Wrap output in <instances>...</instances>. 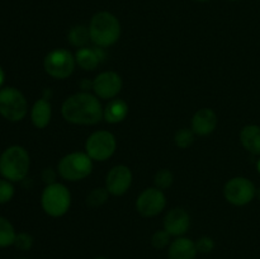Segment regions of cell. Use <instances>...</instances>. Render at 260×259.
<instances>
[{"label": "cell", "mask_w": 260, "mask_h": 259, "mask_svg": "<svg viewBox=\"0 0 260 259\" xmlns=\"http://www.w3.org/2000/svg\"><path fill=\"white\" fill-rule=\"evenodd\" d=\"M121 23L109 12H98L89 23L90 41L96 47H111L121 37Z\"/></svg>", "instance_id": "7a4b0ae2"}, {"label": "cell", "mask_w": 260, "mask_h": 259, "mask_svg": "<svg viewBox=\"0 0 260 259\" xmlns=\"http://www.w3.org/2000/svg\"><path fill=\"white\" fill-rule=\"evenodd\" d=\"M194 132L192 131V128H180L178 130L177 134L174 136L175 145H177L179 149H188L193 145L194 142Z\"/></svg>", "instance_id": "603a6c76"}, {"label": "cell", "mask_w": 260, "mask_h": 259, "mask_svg": "<svg viewBox=\"0 0 260 259\" xmlns=\"http://www.w3.org/2000/svg\"><path fill=\"white\" fill-rule=\"evenodd\" d=\"M190 228V216L184 208L174 207L164 217V229L172 236H183Z\"/></svg>", "instance_id": "4fadbf2b"}, {"label": "cell", "mask_w": 260, "mask_h": 259, "mask_svg": "<svg viewBox=\"0 0 260 259\" xmlns=\"http://www.w3.org/2000/svg\"><path fill=\"white\" fill-rule=\"evenodd\" d=\"M170 234L167 230H156L151 236V245L155 249H164L170 245Z\"/></svg>", "instance_id": "d4e9b609"}, {"label": "cell", "mask_w": 260, "mask_h": 259, "mask_svg": "<svg viewBox=\"0 0 260 259\" xmlns=\"http://www.w3.org/2000/svg\"><path fill=\"white\" fill-rule=\"evenodd\" d=\"M104 48L102 47H81L76 51L75 53V61L76 65L80 66L83 70L85 71H93L95 70L104 58Z\"/></svg>", "instance_id": "9a60e30c"}, {"label": "cell", "mask_w": 260, "mask_h": 259, "mask_svg": "<svg viewBox=\"0 0 260 259\" xmlns=\"http://www.w3.org/2000/svg\"><path fill=\"white\" fill-rule=\"evenodd\" d=\"M41 177H42L43 182L48 185L52 184V183H56V177H57V174H56V172L52 168H46V169H43Z\"/></svg>", "instance_id": "f1b7e54d"}, {"label": "cell", "mask_w": 260, "mask_h": 259, "mask_svg": "<svg viewBox=\"0 0 260 259\" xmlns=\"http://www.w3.org/2000/svg\"><path fill=\"white\" fill-rule=\"evenodd\" d=\"M52 117V107L47 98H40L35 102L30 109V121L36 128H45Z\"/></svg>", "instance_id": "e0dca14e"}, {"label": "cell", "mask_w": 260, "mask_h": 259, "mask_svg": "<svg viewBox=\"0 0 260 259\" xmlns=\"http://www.w3.org/2000/svg\"><path fill=\"white\" fill-rule=\"evenodd\" d=\"M14 196V187L8 179H0V205L8 203Z\"/></svg>", "instance_id": "484cf974"}, {"label": "cell", "mask_w": 260, "mask_h": 259, "mask_svg": "<svg viewBox=\"0 0 260 259\" xmlns=\"http://www.w3.org/2000/svg\"><path fill=\"white\" fill-rule=\"evenodd\" d=\"M132 184V172L127 165H116L106 177V188L112 196H123Z\"/></svg>", "instance_id": "7c38bea8"}, {"label": "cell", "mask_w": 260, "mask_h": 259, "mask_svg": "<svg viewBox=\"0 0 260 259\" xmlns=\"http://www.w3.org/2000/svg\"><path fill=\"white\" fill-rule=\"evenodd\" d=\"M41 206L51 217H61L66 215L71 206V193L62 183H52L46 185L41 196Z\"/></svg>", "instance_id": "5b68a950"}, {"label": "cell", "mask_w": 260, "mask_h": 259, "mask_svg": "<svg viewBox=\"0 0 260 259\" xmlns=\"http://www.w3.org/2000/svg\"><path fill=\"white\" fill-rule=\"evenodd\" d=\"M117 149V140L112 132L99 130L86 139L85 152L93 161H106L113 156Z\"/></svg>", "instance_id": "ba28073f"}, {"label": "cell", "mask_w": 260, "mask_h": 259, "mask_svg": "<svg viewBox=\"0 0 260 259\" xmlns=\"http://www.w3.org/2000/svg\"><path fill=\"white\" fill-rule=\"evenodd\" d=\"M4 79H5L4 70H3L2 66H0V86H2V85H3V83H4Z\"/></svg>", "instance_id": "f546056e"}, {"label": "cell", "mask_w": 260, "mask_h": 259, "mask_svg": "<svg viewBox=\"0 0 260 259\" xmlns=\"http://www.w3.org/2000/svg\"><path fill=\"white\" fill-rule=\"evenodd\" d=\"M93 170V160L86 152L74 151L61 157L57 164V173L62 179L79 182L89 177Z\"/></svg>", "instance_id": "277c9868"}, {"label": "cell", "mask_w": 260, "mask_h": 259, "mask_svg": "<svg viewBox=\"0 0 260 259\" xmlns=\"http://www.w3.org/2000/svg\"><path fill=\"white\" fill-rule=\"evenodd\" d=\"M240 141L250 154L260 155V126L248 124L240 131Z\"/></svg>", "instance_id": "d6986e66"}, {"label": "cell", "mask_w": 260, "mask_h": 259, "mask_svg": "<svg viewBox=\"0 0 260 259\" xmlns=\"http://www.w3.org/2000/svg\"><path fill=\"white\" fill-rule=\"evenodd\" d=\"M167 206L164 192L156 187H150L142 190L136 200V210L144 217H154L159 215Z\"/></svg>", "instance_id": "30bf717a"}, {"label": "cell", "mask_w": 260, "mask_h": 259, "mask_svg": "<svg viewBox=\"0 0 260 259\" xmlns=\"http://www.w3.org/2000/svg\"><path fill=\"white\" fill-rule=\"evenodd\" d=\"M230 2H236V0H230Z\"/></svg>", "instance_id": "e575fe53"}, {"label": "cell", "mask_w": 260, "mask_h": 259, "mask_svg": "<svg viewBox=\"0 0 260 259\" xmlns=\"http://www.w3.org/2000/svg\"><path fill=\"white\" fill-rule=\"evenodd\" d=\"M68 41L69 43L74 46V47H85L86 43L90 41V33H89V27L85 25H74L70 28L68 33Z\"/></svg>", "instance_id": "ffe728a7"}, {"label": "cell", "mask_w": 260, "mask_h": 259, "mask_svg": "<svg viewBox=\"0 0 260 259\" xmlns=\"http://www.w3.org/2000/svg\"><path fill=\"white\" fill-rule=\"evenodd\" d=\"M196 2H202L203 3V2H208V0H196Z\"/></svg>", "instance_id": "836d02e7"}, {"label": "cell", "mask_w": 260, "mask_h": 259, "mask_svg": "<svg viewBox=\"0 0 260 259\" xmlns=\"http://www.w3.org/2000/svg\"><path fill=\"white\" fill-rule=\"evenodd\" d=\"M256 197H258L260 200V188H259V189H256Z\"/></svg>", "instance_id": "1f68e13d"}, {"label": "cell", "mask_w": 260, "mask_h": 259, "mask_svg": "<svg viewBox=\"0 0 260 259\" xmlns=\"http://www.w3.org/2000/svg\"><path fill=\"white\" fill-rule=\"evenodd\" d=\"M197 253L196 241L185 236H179L170 243L168 259H196Z\"/></svg>", "instance_id": "2e32d148"}, {"label": "cell", "mask_w": 260, "mask_h": 259, "mask_svg": "<svg viewBox=\"0 0 260 259\" xmlns=\"http://www.w3.org/2000/svg\"><path fill=\"white\" fill-rule=\"evenodd\" d=\"M173 182H174V175H173V173L170 172L169 169H167V168L157 170L156 174H155L154 177L155 187L159 188V189L161 190L168 189V188L173 184Z\"/></svg>", "instance_id": "cb8c5ba5"}, {"label": "cell", "mask_w": 260, "mask_h": 259, "mask_svg": "<svg viewBox=\"0 0 260 259\" xmlns=\"http://www.w3.org/2000/svg\"><path fill=\"white\" fill-rule=\"evenodd\" d=\"M122 86H123V81L118 73L102 71L94 78L91 89L99 99H114L121 93Z\"/></svg>", "instance_id": "8fae6325"}, {"label": "cell", "mask_w": 260, "mask_h": 259, "mask_svg": "<svg viewBox=\"0 0 260 259\" xmlns=\"http://www.w3.org/2000/svg\"><path fill=\"white\" fill-rule=\"evenodd\" d=\"M101 101L95 94L89 91H79L68 96L61 106L63 119L69 123L80 126H93L103 119Z\"/></svg>", "instance_id": "6da1fadb"}, {"label": "cell", "mask_w": 260, "mask_h": 259, "mask_svg": "<svg viewBox=\"0 0 260 259\" xmlns=\"http://www.w3.org/2000/svg\"><path fill=\"white\" fill-rule=\"evenodd\" d=\"M76 66L75 55L65 48H55L46 55L43 60L45 71L53 79L69 78L74 73Z\"/></svg>", "instance_id": "52a82bcc"}, {"label": "cell", "mask_w": 260, "mask_h": 259, "mask_svg": "<svg viewBox=\"0 0 260 259\" xmlns=\"http://www.w3.org/2000/svg\"><path fill=\"white\" fill-rule=\"evenodd\" d=\"M14 226L10 223L9 220L0 216V248H7L14 244L15 240Z\"/></svg>", "instance_id": "44dd1931"}, {"label": "cell", "mask_w": 260, "mask_h": 259, "mask_svg": "<svg viewBox=\"0 0 260 259\" xmlns=\"http://www.w3.org/2000/svg\"><path fill=\"white\" fill-rule=\"evenodd\" d=\"M108 197L109 192L106 187L94 188L86 197V205L90 206V207H99L108 201Z\"/></svg>", "instance_id": "7402d4cb"}, {"label": "cell", "mask_w": 260, "mask_h": 259, "mask_svg": "<svg viewBox=\"0 0 260 259\" xmlns=\"http://www.w3.org/2000/svg\"><path fill=\"white\" fill-rule=\"evenodd\" d=\"M28 112V103L22 91L7 86L0 89V114L10 122H19Z\"/></svg>", "instance_id": "8992f818"}, {"label": "cell", "mask_w": 260, "mask_h": 259, "mask_svg": "<svg viewBox=\"0 0 260 259\" xmlns=\"http://www.w3.org/2000/svg\"><path fill=\"white\" fill-rule=\"evenodd\" d=\"M127 116H128V104L119 98L111 99L103 111V118L112 124L124 121Z\"/></svg>", "instance_id": "ac0fdd59"}, {"label": "cell", "mask_w": 260, "mask_h": 259, "mask_svg": "<svg viewBox=\"0 0 260 259\" xmlns=\"http://www.w3.org/2000/svg\"><path fill=\"white\" fill-rule=\"evenodd\" d=\"M14 245L15 248L19 249V250H23V251L29 250V249L33 246V238L27 233L17 234L14 240Z\"/></svg>", "instance_id": "4316f807"}, {"label": "cell", "mask_w": 260, "mask_h": 259, "mask_svg": "<svg viewBox=\"0 0 260 259\" xmlns=\"http://www.w3.org/2000/svg\"><path fill=\"white\" fill-rule=\"evenodd\" d=\"M217 126V114L211 108H201L192 118V131L198 136H208Z\"/></svg>", "instance_id": "5bb4252c"}, {"label": "cell", "mask_w": 260, "mask_h": 259, "mask_svg": "<svg viewBox=\"0 0 260 259\" xmlns=\"http://www.w3.org/2000/svg\"><path fill=\"white\" fill-rule=\"evenodd\" d=\"M256 169H258L259 174H260V159L258 160V163H256Z\"/></svg>", "instance_id": "4dcf8cb0"}, {"label": "cell", "mask_w": 260, "mask_h": 259, "mask_svg": "<svg viewBox=\"0 0 260 259\" xmlns=\"http://www.w3.org/2000/svg\"><path fill=\"white\" fill-rule=\"evenodd\" d=\"M226 201L234 206H245L256 196V188L250 179L245 177H235L228 180L223 187Z\"/></svg>", "instance_id": "9c48e42d"}, {"label": "cell", "mask_w": 260, "mask_h": 259, "mask_svg": "<svg viewBox=\"0 0 260 259\" xmlns=\"http://www.w3.org/2000/svg\"><path fill=\"white\" fill-rule=\"evenodd\" d=\"M196 248H197L198 253L208 254L215 249V241L210 236H202L196 241Z\"/></svg>", "instance_id": "83f0119b"}, {"label": "cell", "mask_w": 260, "mask_h": 259, "mask_svg": "<svg viewBox=\"0 0 260 259\" xmlns=\"http://www.w3.org/2000/svg\"><path fill=\"white\" fill-rule=\"evenodd\" d=\"M95 259H108V258H106V256H98V258H95Z\"/></svg>", "instance_id": "d6a6232c"}, {"label": "cell", "mask_w": 260, "mask_h": 259, "mask_svg": "<svg viewBox=\"0 0 260 259\" xmlns=\"http://www.w3.org/2000/svg\"><path fill=\"white\" fill-rule=\"evenodd\" d=\"M29 165V154L24 147L18 145L8 147L0 155V174L10 182H20L24 179Z\"/></svg>", "instance_id": "3957f363"}]
</instances>
